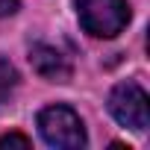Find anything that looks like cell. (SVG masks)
<instances>
[{
  "label": "cell",
  "instance_id": "6da1fadb",
  "mask_svg": "<svg viewBox=\"0 0 150 150\" xmlns=\"http://www.w3.org/2000/svg\"><path fill=\"white\" fill-rule=\"evenodd\" d=\"M38 132L50 147H62V150H80L88 141L80 115L71 106H62V103L38 112Z\"/></svg>",
  "mask_w": 150,
  "mask_h": 150
},
{
  "label": "cell",
  "instance_id": "7a4b0ae2",
  "mask_svg": "<svg viewBox=\"0 0 150 150\" xmlns=\"http://www.w3.org/2000/svg\"><path fill=\"white\" fill-rule=\"evenodd\" d=\"M77 18L94 38H115L129 24L127 0H77Z\"/></svg>",
  "mask_w": 150,
  "mask_h": 150
},
{
  "label": "cell",
  "instance_id": "3957f363",
  "mask_svg": "<svg viewBox=\"0 0 150 150\" xmlns=\"http://www.w3.org/2000/svg\"><path fill=\"white\" fill-rule=\"evenodd\" d=\"M109 112L118 124L135 129V132H144L147 124H150V112H147V91L127 80V83H118L109 94Z\"/></svg>",
  "mask_w": 150,
  "mask_h": 150
},
{
  "label": "cell",
  "instance_id": "277c9868",
  "mask_svg": "<svg viewBox=\"0 0 150 150\" xmlns=\"http://www.w3.org/2000/svg\"><path fill=\"white\" fill-rule=\"evenodd\" d=\"M30 65H33V71L38 74V77L47 80V83H68L71 74H74L68 56L62 50L50 47V44H35L30 50Z\"/></svg>",
  "mask_w": 150,
  "mask_h": 150
},
{
  "label": "cell",
  "instance_id": "5b68a950",
  "mask_svg": "<svg viewBox=\"0 0 150 150\" xmlns=\"http://www.w3.org/2000/svg\"><path fill=\"white\" fill-rule=\"evenodd\" d=\"M15 86H18V71H15V65H12L9 59L0 56V103L15 91Z\"/></svg>",
  "mask_w": 150,
  "mask_h": 150
},
{
  "label": "cell",
  "instance_id": "8992f818",
  "mask_svg": "<svg viewBox=\"0 0 150 150\" xmlns=\"http://www.w3.org/2000/svg\"><path fill=\"white\" fill-rule=\"evenodd\" d=\"M6 144H18V147H30V138L21 135V132H9V135H0V147Z\"/></svg>",
  "mask_w": 150,
  "mask_h": 150
},
{
  "label": "cell",
  "instance_id": "52a82bcc",
  "mask_svg": "<svg viewBox=\"0 0 150 150\" xmlns=\"http://www.w3.org/2000/svg\"><path fill=\"white\" fill-rule=\"evenodd\" d=\"M15 12H18V0H0V18L15 15Z\"/></svg>",
  "mask_w": 150,
  "mask_h": 150
}]
</instances>
